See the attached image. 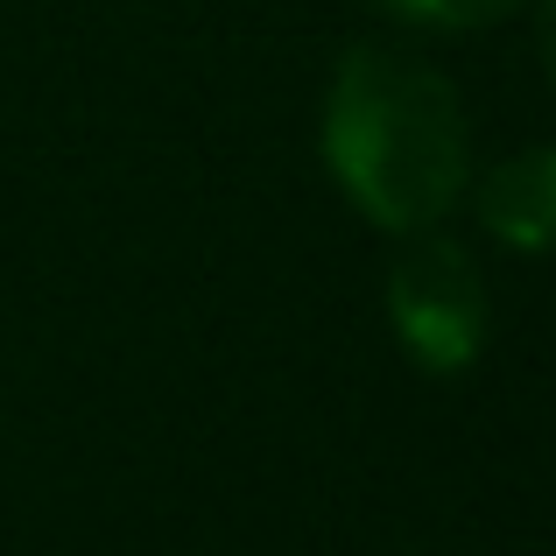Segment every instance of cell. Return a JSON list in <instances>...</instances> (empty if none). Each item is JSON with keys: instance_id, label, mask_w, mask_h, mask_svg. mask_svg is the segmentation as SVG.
<instances>
[{"instance_id": "2", "label": "cell", "mask_w": 556, "mask_h": 556, "mask_svg": "<svg viewBox=\"0 0 556 556\" xmlns=\"http://www.w3.org/2000/svg\"><path fill=\"white\" fill-rule=\"evenodd\" d=\"M388 325L422 374H465L479 359L493 325V296L479 261L451 232L437 226L402 232V254L388 268Z\"/></svg>"}, {"instance_id": "1", "label": "cell", "mask_w": 556, "mask_h": 556, "mask_svg": "<svg viewBox=\"0 0 556 556\" xmlns=\"http://www.w3.org/2000/svg\"><path fill=\"white\" fill-rule=\"evenodd\" d=\"M325 163L380 232L444 226L472 190V121L430 56L359 42L325 99Z\"/></svg>"}, {"instance_id": "4", "label": "cell", "mask_w": 556, "mask_h": 556, "mask_svg": "<svg viewBox=\"0 0 556 556\" xmlns=\"http://www.w3.org/2000/svg\"><path fill=\"white\" fill-rule=\"evenodd\" d=\"M374 8L394 14V22H408V28H444V36H465V28L507 22V14L529 8V0H374Z\"/></svg>"}, {"instance_id": "5", "label": "cell", "mask_w": 556, "mask_h": 556, "mask_svg": "<svg viewBox=\"0 0 556 556\" xmlns=\"http://www.w3.org/2000/svg\"><path fill=\"white\" fill-rule=\"evenodd\" d=\"M535 56H543V78L556 85V0H535Z\"/></svg>"}, {"instance_id": "3", "label": "cell", "mask_w": 556, "mask_h": 556, "mask_svg": "<svg viewBox=\"0 0 556 556\" xmlns=\"http://www.w3.org/2000/svg\"><path fill=\"white\" fill-rule=\"evenodd\" d=\"M472 212L515 254H556V149H521L493 163L472 190Z\"/></svg>"}]
</instances>
